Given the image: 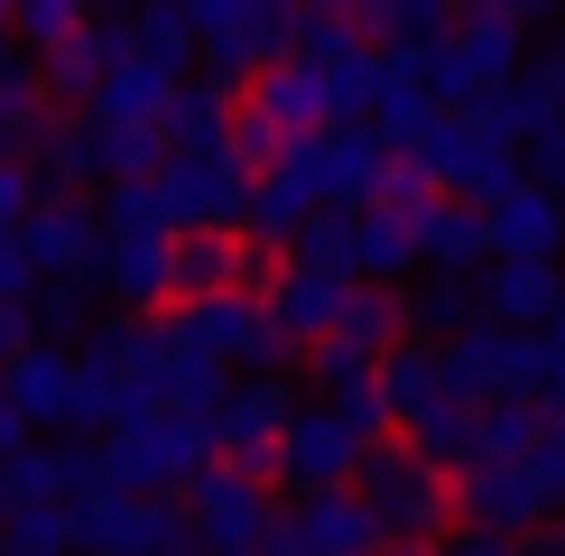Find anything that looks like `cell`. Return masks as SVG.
<instances>
[{
    "label": "cell",
    "instance_id": "obj_1",
    "mask_svg": "<svg viewBox=\"0 0 565 556\" xmlns=\"http://www.w3.org/2000/svg\"><path fill=\"white\" fill-rule=\"evenodd\" d=\"M520 10H455V29H445V46H427L417 56V84L436 93V111H473V103H491L510 75H520Z\"/></svg>",
    "mask_w": 565,
    "mask_h": 556
},
{
    "label": "cell",
    "instance_id": "obj_2",
    "mask_svg": "<svg viewBox=\"0 0 565 556\" xmlns=\"http://www.w3.org/2000/svg\"><path fill=\"white\" fill-rule=\"evenodd\" d=\"M103 492H121V501H177L185 482L214 463V427L204 417H139V427L121 436H103Z\"/></svg>",
    "mask_w": 565,
    "mask_h": 556
},
{
    "label": "cell",
    "instance_id": "obj_3",
    "mask_svg": "<svg viewBox=\"0 0 565 556\" xmlns=\"http://www.w3.org/2000/svg\"><path fill=\"white\" fill-rule=\"evenodd\" d=\"M288 38H297V10H260V0H204L195 10V46H204V84L242 103L250 75L288 65Z\"/></svg>",
    "mask_w": 565,
    "mask_h": 556
},
{
    "label": "cell",
    "instance_id": "obj_4",
    "mask_svg": "<svg viewBox=\"0 0 565 556\" xmlns=\"http://www.w3.org/2000/svg\"><path fill=\"white\" fill-rule=\"evenodd\" d=\"M436 362H445V399H463V408L537 399V371H547L537 334H510V324H463L455 343H436Z\"/></svg>",
    "mask_w": 565,
    "mask_h": 556
},
{
    "label": "cell",
    "instance_id": "obj_5",
    "mask_svg": "<svg viewBox=\"0 0 565 556\" xmlns=\"http://www.w3.org/2000/svg\"><path fill=\"white\" fill-rule=\"evenodd\" d=\"M306 399L288 389V371H250V381H232L223 399H214V463H232V473H250V482H269V455H278V436H288V417Z\"/></svg>",
    "mask_w": 565,
    "mask_h": 556
},
{
    "label": "cell",
    "instance_id": "obj_6",
    "mask_svg": "<svg viewBox=\"0 0 565 556\" xmlns=\"http://www.w3.org/2000/svg\"><path fill=\"white\" fill-rule=\"evenodd\" d=\"M65 528H75V556H204L185 501H121V492H103V501L65 510Z\"/></svg>",
    "mask_w": 565,
    "mask_h": 556
},
{
    "label": "cell",
    "instance_id": "obj_7",
    "mask_svg": "<svg viewBox=\"0 0 565 556\" xmlns=\"http://www.w3.org/2000/svg\"><path fill=\"white\" fill-rule=\"evenodd\" d=\"M417 168H427V185H455V204H501L510 185H520V149H501L473 111H445V121L417 139Z\"/></svg>",
    "mask_w": 565,
    "mask_h": 556
},
{
    "label": "cell",
    "instance_id": "obj_8",
    "mask_svg": "<svg viewBox=\"0 0 565 556\" xmlns=\"http://www.w3.org/2000/svg\"><path fill=\"white\" fill-rule=\"evenodd\" d=\"M445 501H455V528H491V538H529V528L556 520V501L537 492L529 463H463L445 482Z\"/></svg>",
    "mask_w": 565,
    "mask_h": 556
},
{
    "label": "cell",
    "instance_id": "obj_9",
    "mask_svg": "<svg viewBox=\"0 0 565 556\" xmlns=\"http://www.w3.org/2000/svg\"><path fill=\"white\" fill-rule=\"evenodd\" d=\"M149 185H158V214H168L177 242H185V232H232V223H242V195H250V177L232 168L223 149H204V158H168Z\"/></svg>",
    "mask_w": 565,
    "mask_h": 556
},
{
    "label": "cell",
    "instance_id": "obj_10",
    "mask_svg": "<svg viewBox=\"0 0 565 556\" xmlns=\"http://www.w3.org/2000/svg\"><path fill=\"white\" fill-rule=\"evenodd\" d=\"M177 324H185V343H195L204 362H223V371H232V362L278 371V362L297 353V343L269 324V307H260V297H195V307H177Z\"/></svg>",
    "mask_w": 565,
    "mask_h": 556
},
{
    "label": "cell",
    "instance_id": "obj_11",
    "mask_svg": "<svg viewBox=\"0 0 565 556\" xmlns=\"http://www.w3.org/2000/svg\"><path fill=\"white\" fill-rule=\"evenodd\" d=\"M185 520H195V547L204 556H242V547H260V520H269V482H250V473H232V463H204L195 482H185Z\"/></svg>",
    "mask_w": 565,
    "mask_h": 556
},
{
    "label": "cell",
    "instance_id": "obj_12",
    "mask_svg": "<svg viewBox=\"0 0 565 556\" xmlns=\"http://www.w3.org/2000/svg\"><path fill=\"white\" fill-rule=\"evenodd\" d=\"M352 463H362V446L343 436V417L297 408L288 436H278V455H269V482H288L297 501H316V492H352Z\"/></svg>",
    "mask_w": 565,
    "mask_h": 556
},
{
    "label": "cell",
    "instance_id": "obj_13",
    "mask_svg": "<svg viewBox=\"0 0 565 556\" xmlns=\"http://www.w3.org/2000/svg\"><path fill=\"white\" fill-rule=\"evenodd\" d=\"M84 288H111L121 297V316H168V297H177V242H93V260H84Z\"/></svg>",
    "mask_w": 565,
    "mask_h": 556
},
{
    "label": "cell",
    "instance_id": "obj_14",
    "mask_svg": "<svg viewBox=\"0 0 565 556\" xmlns=\"http://www.w3.org/2000/svg\"><path fill=\"white\" fill-rule=\"evenodd\" d=\"M10 242H19V260H29V278H84L93 242H103V223H93L84 195H38L29 223H19Z\"/></svg>",
    "mask_w": 565,
    "mask_h": 556
},
{
    "label": "cell",
    "instance_id": "obj_15",
    "mask_svg": "<svg viewBox=\"0 0 565 556\" xmlns=\"http://www.w3.org/2000/svg\"><path fill=\"white\" fill-rule=\"evenodd\" d=\"M177 297H269V250H250L242 232H185L177 242Z\"/></svg>",
    "mask_w": 565,
    "mask_h": 556
},
{
    "label": "cell",
    "instance_id": "obj_16",
    "mask_svg": "<svg viewBox=\"0 0 565 556\" xmlns=\"http://www.w3.org/2000/svg\"><path fill=\"white\" fill-rule=\"evenodd\" d=\"M473 297H482V324L537 334V324H547V316L565 307V260H482Z\"/></svg>",
    "mask_w": 565,
    "mask_h": 556
},
{
    "label": "cell",
    "instance_id": "obj_17",
    "mask_svg": "<svg viewBox=\"0 0 565 556\" xmlns=\"http://www.w3.org/2000/svg\"><path fill=\"white\" fill-rule=\"evenodd\" d=\"M177 84H185V65H168V56H139V46H130V56L111 65L103 84H93V103H84V111H93L103 130H158V111L177 103Z\"/></svg>",
    "mask_w": 565,
    "mask_h": 556
},
{
    "label": "cell",
    "instance_id": "obj_18",
    "mask_svg": "<svg viewBox=\"0 0 565 556\" xmlns=\"http://www.w3.org/2000/svg\"><path fill=\"white\" fill-rule=\"evenodd\" d=\"M121 56H130V10H84V29L65 38L56 56H38V84L65 93V103H93V84H103Z\"/></svg>",
    "mask_w": 565,
    "mask_h": 556
},
{
    "label": "cell",
    "instance_id": "obj_19",
    "mask_svg": "<svg viewBox=\"0 0 565 556\" xmlns=\"http://www.w3.org/2000/svg\"><path fill=\"white\" fill-rule=\"evenodd\" d=\"M482 242L491 260H565V195L510 185L501 204H482Z\"/></svg>",
    "mask_w": 565,
    "mask_h": 556
},
{
    "label": "cell",
    "instance_id": "obj_20",
    "mask_svg": "<svg viewBox=\"0 0 565 556\" xmlns=\"http://www.w3.org/2000/svg\"><path fill=\"white\" fill-rule=\"evenodd\" d=\"M371 389H381V417L390 427H408V417H427L445 399V362H436V343H417V334H398L381 362H371Z\"/></svg>",
    "mask_w": 565,
    "mask_h": 556
},
{
    "label": "cell",
    "instance_id": "obj_21",
    "mask_svg": "<svg viewBox=\"0 0 565 556\" xmlns=\"http://www.w3.org/2000/svg\"><path fill=\"white\" fill-rule=\"evenodd\" d=\"M417 260H427V278H482L491 242H482V214L455 195H436L427 214H417Z\"/></svg>",
    "mask_w": 565,
    "mask_h": 556
},
{
    "label": "cell",
    "instance_id": "obj_22",
    "mask_svg": "<svg viewBox=\"0 0 565 556\" xmlns=\"http://www.w3.org/2000/svg\"><path fill=\"white\" fill-rule=\"evenodd\" d=\"M38 177H46V195H84V185L103 177V121H93V111L38 121Z\"/></svg>",
    "mask_w": 565,
    "mask_h": 556
},
{
    "label": "cell",
    "instance_id": "obj_23",
    "mask_svg": "<svg viewBox=\"0 0 565 556\" xmlns=\"http://www.w3.org/2000/svg\"><path fill=\"white\" fill-rule=\"evenodd\" d=\"M0 389H10V408L29 417V427H65V399H75V353L29 343L19 362H0Z\"/></svg>",
    "mask_w": 565,
    "mask_h": 556
},
{
    "label": "cell",
    "instance_id": "obj_24",
    "mask_svg": "<svg viewBox=\"0 0 565 556\" xmlns=\"http://www.w3.org/2000/svg\"><path fill=\"white\" fill-rule=\"evenodd\" d=\"M352 278H362V288H408L417 278V223H398V214H381V204H371V214H352Z\"/></svg>",
    "mask_w": 565,
    "mask_h": 556
},
{
    "label": "cell",
    "instance_id": "obj_25",
    "mask_svg": "<svg viewBox=\"0 0 565 556\" xmlns=\"http://www.w3.org/2000/svg\"><path fill=\"white\" fill-rule=\"evenodd\" d=\"M352 29H362L371 56H427V46H445L455 10H436V0H381V10H352Z\"/></svg>",
    "mask_w": 565,
    "mask_h": 556
},
{
    "label": "cell",
    "instance_id": "obj_26",
    "mask_svg": "<svg viewBox=\"0 0 565 556\" xmlns=\"http://www.w3.org/2000/svg\"><path fill=\"white\" fill-rule=\"evenodd\" d=\"M75 353H84L75 371H93V381H139L158 362V316H93V334Z\"/></svg>",
    "mask_w": 565,
    "mask_h": 556
},
{
    "label": "cell",
    "instance_id": "obj_27",
    "mask_svg": "<svg viewBox=\"0 0 565 556\" xmlns=\"http://www.w3.org/2000/svg\"><path fill=\"white\" fill-rule=\"evenodd\" d=\"M398 316H408L417 343H455L463 324H482V297H473V278H408Z\"/></svg>",
    "mask_w": 565,
    "mask_h": 556
},
{
    "label": "cell",
    "instance_id": "obj_28",
    "mask_svg": "<svg viewBox=\"0 0 565 556\" xmlns=\"http://www.w3.org/2000/svg\"><path fill=\"white\" fill-rule=\"evenodd\" d=\"M260 307H269V324H278L288 343H316V334H334V307H343V288H334V278H306V269H278Z\"/></svg>",
    "mask_w": 565,
    "mask_h": 556
},
{
    "label": "cell",
    "instance_id": "obj_29",
    "mask_svg": "<svg viewBox=\"0 0 565 556\" xmlns=\"http://www.w3.org/2000/svg\"><path fill=\"white\" fill-rule=\"evenodd\" d=\"M223 130H232V93H214V84H177V103L158 111V139H168V158H204V149H223Z\"/></svg>",
    "mask_w": 565,
    "mask_h": 556
},
{
    "label": "cell",
    "instance_id": "obj_30",
    "mask_svg": "<svg viewBox=\"0 0 565 556\" xmlns=\"http://www.w3.org/2000/svg\"><path fill=\"white\" fill-rule=\"evenodd\" d=\"M324 149H334V214H371V195H381V168H390V149L371 139V121L324 130Z\"/></svg>",
    "mask_w": 565,
    "mask_h": 556
},
{
    "label": "cell",
    "instance_id": "obj_31",
    "mask_svg": "<svg viewBox=\"0 0 565 556\" xmlns=\"http://www.w3.org/2000/svg\"><path fill=\"white\" fill-rule=\"evenodd\" d=\"M398 446L427 463V473H463V463H473V408H463V399H436L427 417H408Z\"/></svg>",
    "mask_w": 565,
    "mask_h": 556
},
{
    "label": "cell",
    "instance_id": "obj_32",
    "mask_svg": "<svg viewBox=\"0 0 565 556\" xmlns=\"http://www.w3.org/2000/svg\"><path fill=\"white\" fill-rule=\"evenodd\" d=\"M537 436H547L537 399H482L473 408V463H529Z\"/></svg>",
    "mask_w": 565,
    "mask_h": 556
},
{
    "label": "cell",
    "instance_id": "obj_33",
    "mask_svg": "<svg viewBox=\"0 0 565 556\" xmlns=\"http://www.w3.org/2000/svg\"><path fill=\"white\" fill-rule=\"evenodd\" d=\"M398 334H408V316H398V297H390V288H343V307H334V343H352L362 362H381Z\"/></svg>",
    "mask_w": 565,
    "mask_h": 556
},
{
    "label": "cell",
    "instance_id": "obj_34",
    "mask_svg": "<svg viewBox=\"0 0 565 556\" xmlns=\"http://www.w3.org/2000/svg\"><path fill=\"white\" fill-rule=\"evenodd\" d=\"M288 269L334 278V288H362V278H352V214H306L297 242H288Z\"/></svg>",
    "mask_w": 565,
    "mask_h": 556
},
{
    "label": "cell",
    "instance_id": "obj_35",
    "mask_svg": "<svg viewBox=\"0 0 565 556\" xmlns=\"http://www.w3.org/2000/svg\"><path fill=\"white\" fill-rule=\"evenodd\" d=\"M29 334L46 343V353L84 343V334H93V288H84V278H46V288L29 297Z\"/></svg>",
    "mask_w": 565,
    "mask_h": 556
},
{
    "label": "cell",
    "instance_id": "obj_36",
    "mask_svg": "<svg viewBox=\"0 0 565 556\" xmlns=\"http://www.w3.org/2000/svg\"><path fill=\"white\" fill-rule=\"evenodd\" d=\"M93 223H103L111 242H177V232H168V214H158V185H149V177H130V185H103Z\"/></svg>",
    "mask_w": 565,
    "mask_h": 556
},
{
    "label": "cell",
    "instance_id": "obj_37",
    "mask_svg": "<svg viewBox=\"0 0 565 556\" xmlns=\"http://www.w3.org/2000/svg\"><path fill=\"white\" fill-rule=\"evenodd\" d=\"M38 121H46L38 65L19 56V46H0V158H10V139H38Z\"/></svg>",
    "mask_w": 565,
    "mask_h": 556
},
{
    "label": "cell",
    "instance_id": "obj_38",
    "mask_svg": "<svg viewBox=\"0 0 565 556\" xmlns=\"http://www.w3.org/2000/svg\"><path fill=\"white\" fill-rule=\"evenodd\" d=\"M75 29H84L75 0H29V10H10V38H19V56H29V65H38V56H56Z\"/></svg>",
    "mask_w": 565,
    "mask_h": 556
},
{
    "label": "cell",
    "instance_id": "obj_39",
    "mask_svg": "<svg viewBox=\"0 0 565 556\" xmlns=\"http://www.w3.org/2000/svg\"><path fill=\"white\" fill-rule=\"evenodd\" d=\"M130 46L168 56V65H195V10H130Z\"/></svg>",
    "mask_w": 565,
    "mask_h": 556
},
{
    "label": "cell",
    "instance_id": "obj_40",
    "mask_svg": "<svg viewBox=\"0 0 565 556\" xmlns=\"http://www.w3.org/2000/svg\"><path fill=\"white\" fill-rule=\"evenodd\" d=\"M0 556H75V528H65V510H19V520H0Z\"/></svg>",
    "mask_w": 565,
    "mask_h": 556
},
{
    "label": "cell",
    "instance_id": "obj_41",
    "mask_svg": "<svg viewBox=\"0 0 565 556\" xmlns=\"http://www.w3.org/2000/svg\"><path fill=\"white\" fill-rule=\"evenodd\" d=\"M168 168V139L158 130H103V185H130V177H158Z\"/></svg>",
    "mask_w": 565,
    "mask_h": 556
},
{
    "label": "cell",
    "instance_id": "obj_42",
    "mask_svg": "<svg viewBox=\"0 0 565 556\" xmlns=\"http://www.w3.org/2000/svg\"><path fill=\"white\" fill-rule=\"evenodd\" d=\"M520 185H537V195H565V121H547L537 139H520Z\"/></svg>",
    "mask_w": 565,
    "mask_h": 556
},
{
    "label": "cell",
    "instance_id": "obj_43",
    "mask_svg": "<svg viewBox=\"0 0 565 556\" xmlns=\"http://www.w3.org/2000/svg\"><path fill=\"white\" fill-rule=\"evenodd\" d=\"M306 353V371H316V389L334 399V389H352V381H371V362L352 353V343H334V334H316V343H297Z\"/></svg>",
    "mask_w": 565,
    "mask_h": 556
},
{
    "label": "cell",
    "instance_id": "obj_44",
    "mask_svg": "<svg viewBox=\"0 0 565 556\" xmlns=\"http://www.w3.org/2000/svg\"><path fill=\"white\" fill-rule=\"evenodd\" d=\"M520 84H529L537 103H547L556 121H565V38H547V46H529V56H520Z\"/></svg>",
    "mask_w": 565,
    "mask_h": 556
},
{
    "label": "cell",
    "instance_id": "obj_45",
    "mask_svg": "<svg viewBox=\"0 0 565 556\" xmlns=\"http://www.w3.org/2000/svg\"><path fill=\"white\" fill-rule=\"evenodd\" d=\"M29 204H38V177L19 168V158H0V232H19V223H29Z\"/></svg>",
    "mask_w": 565,
    "mask_h": 556
},
{
    "label": "cell",
    "instance_id": "obj_46",
    "mask_svg": "<svg viewBox=\"0 0 565 556\" xmlns=\"http://www.w3.org/2000/svg\"><path fill=\"white\" fill-rule=\"evenodd\" d=\"M529 473H537V492H547V501H565V427H547L529 446Z\"/></svg>",
    "mask_w": 565,
    "mask_h": 556
},
{
    "label": "cell",
    "instance_id": "obj_47",
    "mask_svg": "<svg viewBox=\"0 0 565 556\" xmlns=\"http://www.w3.org/2000/svg\"><path fill=\"white\" fill-rule=\"evenodd\" d=\"M38 297V278H29V260H19V242L0 232V307H29Z\"/></svg>",
    "mask_w": 565,
    "mask_h": 556
},
{
    "label": "cell",
    "instance_id": "obj_48",
    "mask_svg": "<svg viewBox=\"0 0 565 556\" xmlns=\"http://www.w3.org/2000/svg\"><path fill=\"white\" fill-rule=\"evenodd\" d=\"M520 538H491V528H445V547L436 556H510Z\"/></svg>",
    "mask_w": 565,
    "mask_h": 556
},
{
    "label": "cell",
    "instance_id": "obj_49",
    "mask_svg": "<svg viewBox=\"0 0 565 556\" xmlns=\"http://www.w3.org/2000/svg\"><path fill=\"white\" fill-rule=\"evenodd\" d=\"M29 446H38V427L10 408V389H0V463H10V455H29Z\"/></svg>",
    "mask_w": 565,
    "mask_h": 556
},
{
    "label": "cell",
    "instance_id": "obj_50",
    "mask_svg": "<svg viewBox=\"0 0 565 556\" xmlns=\"http://www.w3.org/2000/svg\"><path fill=\"white\" fill-rule=\"evenodd\" d=\"M29 307H0V362H19V353H29Z\"/></svg>",
    "mask_w": 565,
    "mask_h": 556
},
{
    "label": "cell",
    "instance_id": "obj_51",
    "mask_svg": "<svg viewBox=\"0 0 565 556\" xmlns=\"http://www.w3.org/2000/svg\"><path fill=\"white\" fill-rule=\"evenodd\" d=\"M510 556H565V528H556V520H547V528H529V538L510 547Z\"/></svg>",
    "mask_w": 565,
    "mask_h": 556
},
{
    "label": "cell",
    "instance_id": "obj_52",
    "mask_svg": "<svg viewBox=\"0 0 565 556\" xmlns=\"http://www.w3.org/2000/svg\"><path fill=\"white\" fill-rule=\"evenodd\" d=\"M371 556H436V547H398V538H381V547H371Z\"/></svg>",
    "mask_w": 565,
    "mask_h": 556
},
{
    "label": "cell",
    "instance_id": "obj_53",
    "mask_svg": "<svg viewBox=\"0 0 565 556\" xmlns=\"http://www.w3.org/2000/svg\"><path fill=\"white\" fill-rule=\"evenodd\" d=\"M0 46H10V10H0Z\"/></svg>",
    "mask_w": 565,
    "mask_h": 556
},
{
    "label": "cell",
    "instance_id": "obj_54",
    "mask_svg": "<svg viewBox=\"0 0 565 556\" xmlns=\"http://www.w3.org/2000/svg\"><path fill=\"white\" fill-rule=\"evenodd\" d=\"M556 528H565V501H556Z\"/></svg>",
    "mask_w": 565,
    "mask_h": 556
},
{
    "label": "cell",
    "instance_id": "obj_55",
    "mask_svg": "<svg viewBox=\"0 0 565 556\" xmlns=\"http://www.w3.org/2000/svg\"><path fill=\"white\" fill-rule=\"evenodd\" d=\"M242 556H250V547H242Z\"/></svg>",
    "mask_w": 565,
    "mask_h": 556
}]
</instances>
